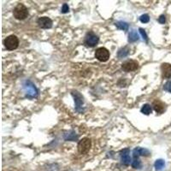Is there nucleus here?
<instances>
[{
    "instance_id": "obj_23",
    "label": "nucleus",
    "mask_w": 171,
    "mask_h": 171,
    "mask_svg": "<svg viewBox=\"0 0 171 171\" xmlns=\"http://www.w3.org/2000/svg\"><path fill=\"white\" fill-rule=\"evenodd\" d=\"M68 10H69L68 5L67 4H64L63 5V8H62V12H63V13H68Z\"/></svg>"
},
{
    "instance_id": "obj_6",
    "label": "nucleus",
    "mask_w": 171,
    "mask_h": 171,
    "mask_svg": "<svg viewBox=\"0 0 171 171\" xmlns=\"http://www.w3.org/2000/svg\"><path fill=\"white\" fill-rule=\"evenodd\" d=\"M98 43V37L93 32H89L87 33V34L86 35L85 38V44L87 46L90 47H93Z\"/></svg>"
},
{
    "instance_id": "obj_13",
    "label": "nucleus",
    "mask_w": 171,
    "mask_h": 171,
    "mask_svg": "<svg viewBox=\"0 0 171 171\" xmlns=\"http://www.w3.org/2000/svg\"><path fill=\"white\" fill-rule=\"evenodd\" d=\"M153 108H154V110H156V112H157V113H159V114H161L162 113L163 111H164V104L161 102L160 100H155L154 102H153Z\"/></svg>"
},
{
    "instance_id": "obj_24",
    "label": "nucleus",
    "mask_w": 171,
    "mask_h": 171,
    "mask_svg": "<svg viewBox=\"0 0 171 171\" xmlns=\"http://www.w3.org/2000/svg\"><path fill=\"white\" fill-rule=\"evenodd\" d=\"M164 89L166 91L171 92V81H168L165 85H164Z\"/></svg>"
},
{
    "instance_id": "obj_11",
    "label": "nucleus",
    "mask_w": 171,
    "mask_h": 171,
    "mask_svg": "<svg viewBox=\"0 0 171 171\" xmlns=\"http://www.w3.org/2000/svg\"><path fill=\"white\" fill-rule=\"evenodd\" d=\"M120 156H121V159L124 165H129L131 158L129 156V149H124L122 152H120Z\"/></svg>"
},
{
    "instance_id": "obj_14",
    "label": "nucleus",
    "mask_w": 171,
    "mask_h": 171,
    "mask_svg": "<svg viewBox=\"0 0 171 171\" xmlns=\"http://www.w3.org/2000/svg\"><path fill=\"white\" fill-rule=\"evenodd\" d=\"M138 39H139V34H138L137 31L132 30V31L130 32L129 35H128V41H129L130 43H133V42L137 41Z\"/></svg>"
},
{
    "instance_id": "obj_12",
    "label": "nucleus",
    "mask_w": 171,
    "mask_h": 171,
    "mask_svg": "<svg viewBox=\"0 0 171 171\" xmlns=\"http://www.w3.org/2000/svg\"><path fill=\"white\" fill-rule=\"evenodd\" d=\"M161 70L163 78H166V79L171 78V64L166 63H162L161 66Z\"/></svg>"
},
{
    "instance_id": "obj_1",
    "label": "nucleus",
    "mask_w": 171,
    "mask_h": 171,
    "mask_svg": "<svg viewBox=\"0 0 171 171\" xmlns=\"http://www.w3.org/2000/svg\"><path fill=\"white\" fill-rule=\"evenodd\" d=\"M13 15L17 20H24L28 16V10L25 5H23L22 4H19L14 9Z\"/></svg>"
},
{
    "instance_id": "obj_20",
    "label": "nucleus",
    "mask_w": 171,
    "mask_h": 171,
    "mask_svg": "<svg viewBox=\"0 0 171 171\" xmlns=\"http://www.w3.org/2000/svg\"><path fill=\"white\" fill-rule=\"evenodd\" d=\"M132 167L133 169H140L141 168V162L139 159H134L132 162Z\"/></svg>"
},
{
    "instance_id": "obj_17",
    "label": "nucleus",
    "mask_w": 171,
    "mask_h": 171,
    "mask_svg": "<svg viewBox=\"0 0 171 171\" xmlns=\"http://www.w3.org/2000/svg\"><path fill=\"white\" fill-rule=\"evenodd\" d=\"M141 112L145 115H149L152 113V107L150 105H144L141 108Z\"/></svg>"
},
{
    "instance_id": "obj_9",
    "label": "nucleus",
    "mask_w": 171,
    "mask_h": 171,
    "mask_svg": "<svg viewBox=\"0 0 171 171\" xmlns=\"http://www.w3.org/2000/svg\"><path fill=\"white\" fill-rule=\"evenodd\" d=\"M38 27L41 28H51L52 27V21L47 16H43V17L38 18Z\"/></svg>"
},
{
    "instance_id": "obj_22",
    "label": "nucleus",
    "mask_w": 171,
    "mask_h": 171,
    "mask_svg": "<svg viewBox=\"0 0 171 171\" xmlns=\"http://www.w3.org/2000/svg\"><path fill=\"white\" fill-rule=\"evenodd\" d=\"M140 34L142 35L143 38L147 42V41H148V37H147V34H146L145 31L143 28H140Z\"/></svg>"
},
{
    "instance_id": "obj_16",
    "label": "nucleus",
    "mask_w": 171,
    "mask_h": 171,
    "mask_svg": "<svg viewBox=\"0 0 171 171\" xmlns=\"http://www.w3.org/2000/svg\"><path fill=\"white\" fill-rule=\"evenodd\" d=\"M128 52H129V48L128 47H123L122 48L121 50H119V51H118V57H120V58H122V57H125L128 54Z\"/></svg>"
},
{
    "instance_id": "obj_15",
    "label": "nucleus",
    "mask_w": 171,
    "mask_h": 171,
    "mask_svg": "<svg viewBox=\"0 0 171 171\" xmlns=\"http://www.w3.org/2000/svg\"><path fill=\"white\" fill-rule=\"evenodd\" d=\"M115 26L119 29L123 31H127L128 29V24L125 21H117L115 22Z\"/></svg>"
},
{
    "instance_id": "obj_4",
    "label": "nucleus",
    "mask_w": 171,
    "mask_h": 171,
    "mask_svg": "<svg viewBox=\"0 0 171 171\" xmlns=\"http://www.w3.org/2000/svg\"><path fill=\"white\" fill-rule=\"evenodd\" d=\"M4 46L10 51H13L18 47L19 39L16 35H10L4 39Z\"/></svg>"
},
{
    "instance_id": "obj_8",
    "label": "nucleus",
    "mask_w": 171,
    "mask_h": 171,
    "mask_svg": "<svg viewBox=\"0 0 171 171\" xmlns=\"http://www.w3.org/2000/svg\"><path fill=\"white\" fill-rule=\"evenodd\" d=\"M139 68V63L134 61V60H128L126 61L125 63H123L122 65V68L123 69L125 72H131V71H134Z\"/></svg>"
},
{
    "instance_id": "obj_3",
    "label": "nucleus",
    "mask_w": 171,
    "mask_h": 171,
    "mask_svg": "<svg viewBox=\"0 0 171 171\" xmlns=\"http://www.w3.org/2000/svg\"><path fill=\"white\" fill-rule=\"evenodd\" d=\"M92 146L91 140L88 138H84L78 144V151L81 154H87Z\"/></svg>"
},
{
    "instance_id": "obj_25",
    "label": "nucleus",
    "mask_w": 171,
    "mask_h": 171,
    "mask_svg": "<svg viewBox=\"0 0 171 171\" xmlns=\"http://www.w3.org/2000/svg\"><path fill=\"white\" fill-rule=\"evenodd\" d=\"M158 21L162 23V24H163L164 22H165V16H161L159 18H158Z\"/></svg>"
},
{
    "instance_id": "obj_21",
    "label": "nucleus",
    "mask_w": 171,
    "mask_h": 171,
    "mask_svg": "<svg viewBox=\"0 0 171 171\" xmlns=\"http://www.w3.org/2000/svg\"><path fill=\"white\" fill-rule=\"evenodd\" d=\"M140 21L143 22V23H147L150 21V17H149V16L147 14H144V15H142L140 17Z\"/></svg>"
},
{
    "instance_id": "obj_18",
    "label": "nucleus",
    "mask_w": 171,
    "mask_h": 171,
    "mask_svg": "<svg viewBox=\"0 0 171 171\" xmlns=\"http://www.w3.org/2000/svg\"><path fill=\"white\" fill-rule=\"evenodd\" d=\"M64 139L66 140H71V141H75L77 139V136L76 135V133L74 132H71L69 133H65L64 134Z\"/></svg>"
},
{
    "instance_id": "obj_5",
    "label": "nucleus",
    "mask_w": 171,
    "mask_h": 171,
    "mask_svg": "<svg viewBox=\"0 0 171 171\" xmlns=\"http://www.w3.org/2000/svg\"><path fill=\"white\" fill-rule=\"evenodd\" d=\"M95 57L100 62H106L110 58V51L105 47L98 48L96 50Z\"/></svg>"
},
{
    "instance_id": "obj_7",
    "label": "nucleus",
    "mask_w": 171,
    "mask_h": 171,
    "mask_svg": "<svg viewBox=\"0 0 171 171\" xmlns=\"http://www.w3.org/2000/svg\"><path fill=\"white\" fill-rule=\"evenodd\" d=\"M72 96L74 97L75 98V102H76V110L77 111L81 112L82 111V105L84 103V100H83V97L82 95L77 92V91H73L72 92Z\"/></svg>"
},
{
    "instance_id": "obj_19",
    "label": "nucleus",
    "mask_w": 171,
    "mask_h": 171,
    "mask_svg": "<svg viewBox=\"0 0 171 171\" xmlns=\"http://www.w3.org/2000/svg\"><path fill=\"white\" fill-rule=\"evenodd\" d=\"M164 165H165V162H164L163 160H162V159H158V160H157V161L155 162V168L157 170H162L164 167Z\"/></svg>"
},
{
    "instance_id": "obj_10",
    "label": "nucleus",
    "mask_w": 171,
    "mask_h": 171,
    "mask_svg": "<svg viewBox=\"0 0 171 171\" xmlns=\"http://www.w3.org/2000/svg\"><path fill=\"white\" fill-rule=\"evenodd\" d=\"M133 157L134 159H138V157L140 156H145V157H147V156H150V152L147 150V149H145V148H140V147H137L133 150Z\"/></svg>"
},
{
    "instance_id": "obj_2",
    "label": "nucleus",
    "mask_w": 171,
    "mask_h": 171,
    "mask_svg": "<svg viewBox=\"0 0 171 171\" xmlns=\"http://www.w3.org/2000/svg\"><path fill=\"white\" fill-rule=\"evenodd\" d=\"M24 93L26 94V97L29 98H36L38 95V90L36 86L29 81H26V83L24 84Z\"/></svg>"
}]
</instances>
